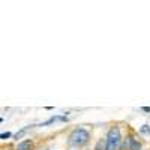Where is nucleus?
I'll list each match as a JSON object with an SVG mask.
<instances>
[{
  "mask_svg": "<svg viewBox=\"0 0 150 150\" xmlns=\"http://www.w3.org/2000/svg\"><path fill=\"white\" fill-rule=\"evenodd\" d=\"M122 146V134L119 126H112L108 134H107V140H105V150H120Z\"/></svg>",
  "mask_w": 150,
  "mask_h": 150,
  "instance_id": "nucleus-2",
  "label": "nucleus"
},
{
  "mask_svg": "<svg viewBox=\"0 0 150 150\" xmlns=\"http://www.w3.org/2000/svg\"><path fill=\"white\" fill-rule=\"evenodd\" d=\"M128 150H141V143L134 137H128Z\"/></svg>",
  "mask_w": 150,
  "mask_h": 150,
  "instance_id": "nucleus-5",
  "label": "nucleus"
},
{
  "mask_svg": "<svg viewBox=\"0 0 150 150\" xmlns=\"http://www.w3.org/2000/svg\"><path fill=\"white\" fill-rule=\"evenodd\" d=\"M141 110H143L144 112H150V107H143Z\"/></svg>",
  "mask_w": 150,
  "mask_h": 150,
  "instance_id": "nucleus-10",
  "label": "nucleus"
},
{
  "mask_svg": "<svg viewBox=\"0 0 150 150\" xmlns=\"http://www.w3.org/2000/svg\"><path fill=\"white\" fill-rule=\"evenodd\" d=\"M54 122H68V116H53V117H50L47 122L39 123V125H36V126H48V125H51Z\"/></svg>",
  "mask_w": 150,
  "mask_h": 150,
  "instance_id": "nucleus-3",
  "label": "nucleus"
},
{
  "mask_svg": "<svg viewBox=\"0 0 150 150\" xmlns=\"http://www.w3.org/2000/svg\"><path fill=\"white\" fill-rule=\"evenodd\" d=\"M89 140H90L89 131H86L84 128H75L69 135L68 144L72 146V147H83L89 143Z\"/></svg>",
  "mask_w": 150,
  "mask_h": 150,
  "instance_id": "nucleus-1",
  "label": "nucleus"
},
{
  "mask_svg": "<svg viewBox=\"0 0 150 150\" xmlns=\"http://www.w3.org/2000/svg\"><path fill=\"white\" fill-rule=\"evenodd\" d=\"M2 122H3V119H2V117H0V123H2Z\"/></svg>",
  "mask_w": 150,
  "mask_h": 150,
  "instance_id": "nucleus-11",
  "label": "nucleus"
},
{
  "mask_svg": "<svg viewBox=\"0 0 150 150\" xmlns=\"http://www.w3.org/2000/svg\"><path fill=\"white\" fill-rule=\"evenodd\" d=\"M44 150H48V149H44Z\"/></svg>",
  "mask_w": 150,
  "mask_h": 150,
  "instance_id": "nucleus-12",
  "label": "nucleus"
},
{
  "mask_svg": "<svg viewBox=\"0 0 150 150\" xmlns=\"http://www.w3.org/2000/svg\"><path fill=\"white\" fill-rule=\"evenodd\" d=\"M11 137H12L11 132H2L0 134V140H8V138H11Z\"/></svg>",
  "mask_w": 150,
  "mask_h": 150,
  "instance_id": "nucleus-8",
  "label": "nucleus"
},
{
  "mask_svg": "<svg viewBox=\"0 0 150 150\" xmlns=\"http://www.w3.org/2000/svg\"><path fill=\"white\" fill-rule=\"evenodd\" d=\"M35 126H36V125H30V126H26V128H23V129H20V131H18L17 134H14V135H12V137H14L15 140H20L21 137H23L24 134H26V132H27V131H29L30 128H35Z\"/></svg>",
  "mask_w": 150,
  "mask_h": 150,
  "instance_id": "nucleus-6",
  "label": "nucleus"
},
{
  "mask_svg": "<svg viewBox=\"0 0 150 150\" xmlns=\"http://www.w3.org/2000/svg\"><path fill=\"white\" fill-rule=\"evenodd\" d=\"M96 150H105V141H98V144H96Z\"/></svg>",
  "mask_w": 150,
  "mask_h": 150,
  "instance_id": "nucleus-9",
  "label": "nucleus"
},
{
  "mask_svg": "<svg viewBox=\"0 0 150 150\" xmlns=\"http://www.w3.org/2000/svg\"><path fill=\"white\" fill-rule=\"evenodd\" d=\"M140 132L143 135H150V126H149V125H143V126L140 128Z\"/></svg>",
  "mask_w": 150,
  "mask_h": 150,
  "instance_id": "nucleus-7",
  "label": "nucleus"
},
{
  "mask_svg": "<svg viewBox=\"0 0 150 150\" xmlns=\"http://www.w3.org/2000/svg\"><path fill=\"white\" fill-rule=\"evenodd\" d=\"M33 147H35L33 141L30 138H27V140H23L21 143H18V146L15 147V150H33Z\"/></svg>",
  "mask_w": 150,
  "mask_h": 150,
  "instance_id": "nucleus-4",
  "label": "nucleus"
}]
</instances>
